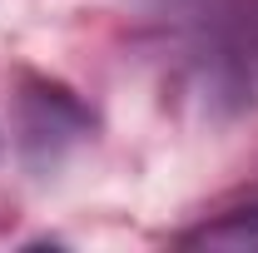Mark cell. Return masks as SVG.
Here are the masks:
<instances>
[{
  "mask_svg": "<svg viewBox=\"0 0 258 253\" xmlns=\"http://www.w3.org/2000/svg\"><path fill=\"white\" fill-rule=\"evenodd\" d=\"M184 243L189 248H258V204L224 214L214 223H199L194 233H184Z\"/></svg>",
  "mask_w": 258,
  "mask_h": 253,
  "instance_id": "6da1fadb",
  "label": "cell"
}]
</instances>
